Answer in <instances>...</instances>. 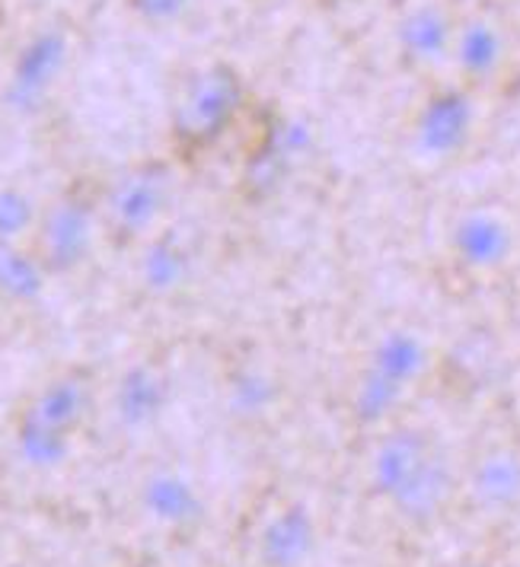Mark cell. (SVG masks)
Masks as SVG:
<instances>
[{
  "instance_id": "6da1fadb",
  "label": "cell",
  "mask_w": 520,
  "mask_h": 567,
  "mask_svg": "<svg viewBox=\"0 0 520 567\" xmlns=\"http://www.w3.org/2000/svg\"><path fill=\"white\" fill-rule=\"evenodd\" d=\"M246 80L231 61L192 68L170 105V159L198 166L249 115Z\"/></svg>"
},
{
  "instance_id": "7a4b0ae2",
  "label": "cell",
  "mask_w": 520,
  "mask_h": 567,
  "mask_svg": "<svg viewBox=\"0 0 520 567\" xmlns=\"http://www.w3.org/2000/svg\"><path fill=\"white\" fill-rule=\"evenodd\" d=\"M100 210H103V179L90 173H80L64 182L35 210V220L23 246L45 278H68L90 258V249L100 236Z\"/></svg>"
},
{
  "instance_id": "3957f363",
  "label": "cell",
  "mask_w": 520,
  "mask_h": 567,
  "mask_svg": "<svg viewBox=\"0 0 520 567\" xmlns=\"http://www.w3.org/2000/svg\"><path fill=\"white\" fill-rule=\"evenodd\" d=\"M176 195V163L170 156H141L103 179L100 236L112 249H141L163 230Z\"/></svg>"
},
{
  "instance_id": "277c9868",
  "label": "cell",
  "mask_w": 520,
  "mask_h": 567,
  "mask_svg": "<svg viewBox=\"0 0 520 567\" xmlns=\"http://www.w3.org/2000/svg\"><path fill=\"white\" fill-rule=\"evenodd\" d=\"M96 405V373L71 363L29 392L17 409V440L32 463H52L83 431Z\"/></svg>"
},
{
  "instance_id": "5b68a950",
  "label": "cell",
  "mask_w": 520,
  "mask_h": 567,
  "mask_svg": "<svg viewBox=\"0 0 520 567\" xmlns=\"http://www.w3.org/2000/svg\"><path fill=\"white\" fill-rule=\"evenodd\" d=\"M246 128L249 134L243 141V154L236 166V198L243 205L262 207L278 198V192L285 188L297 166L300 128L272 105H249Z\"/></svg>"
},
{
  "instance_id": "8992f818",
  "label": "cell",
  "mask_w": 520,
  "mask_h": 567,
  "mask_svg": "<svg viewBox=\"0 0 520 567\" xmlns=\"http://www.w3.org/2000/svg\"><path fill=\"white\" fill-rule=\"evenodd\" d=\"M476 134V93L457 80L435 83L412 115V151L425 163H453Z\"/></svg>"
},
{
  "instance_id": "52a82bcc",
  "label": "cell",
  "mask_w": 520,
  "mask_h": 567,
  "mask_svg": "<svg viewBox=\"0 0 520 567\" xmlns=\"http://www.w3.org/2000/svg\"><path fill=\"white\" fill-rule=\"evenodd\" d=\"M518 252V230L498 207H467L447 227V258L469 281L501 275Z\"/></svg>"
},
{
  "instance_id": "ba28073f",
  "label": "cell",
  "mask_w": 520,
  "mask_h": 567,
  "mask_svg": "<svg viewBox=\"0 0 520 567\" xmlns=\"http://www.w3.org/2000/svg\"><path fill=\"white\" fill-rule=\"evenodd\" d=\"M508 64H511L508 20L489 3L463 10L457 20L453 52H450V68L457 74V83H463L472 93H482L508 74Z\"/></svg>"
},
{
  "instance_id": "9c48e42d",
  "label": "cell",
  "mask_w": 520,
  "mask_h": 567,
  "mask_svg": "<svg viewBox=\"0 0 520 567\" xmlns=\"http://www.w3.org/2000/svg\"><path fill=\"white\" fill-rule=\"evenodd\" d=\"M460 13L447 0H418L396 23V58L402 71L431 78L450 68Z\"/></svg>"
},
{
  "instance_id": "30bf717a",
  "label": "cell",
  "mask_w": 520,
  "mask_h": 567,
  "mask_svg": "<svg viewBox=\"0 0 520 567\" xmlns=\"http://www.w3.org/2000/svg\"><path fill=\"white\" fill-rule=\"evenodd\" d=\"M441 443L418 424H390L377 437L370 456V488L380 501L396 504L418 475L438 456Z\"/></svg>"
},
{
  "instance_id": "8fae6325",
  "label": "cell",
  "mask_w": 520,
  "mask_h": 567,
  "mask_svg": "<svg viewBox=\"0 0 520 567\" xmlns=\"http://www.w3.org/2000/svg\"><path fill=\"white\" fill-rule=\"evenodd\" d=\"M467 494L476 511L489 516L520 507V446L511 440L489 443L467 472Z\"/></svg>"
},
{
  "instance_id": "7c38bea8",
  "label": "cell",
  "mask_w": 520,
  "mask_h": 567,
  "mask_svg": "<svg viewBox=\"0 0 520 567\" xmlns=\"http://www.w3.org/2000/svg\"><path fill=\"white\" fill-rule=\"evenodd\" d=\"M316 542L319 533L310 511L297 501H287L265 516L256 536V558L262 567H307Z\"/></svg>"
},
{
  "instance_id": "4fadbf2b",
  "label": "cell",
  "mask_w": 520,
  "mask_h": 567,
  "mask_svg": "<svg viewBox=\"0 0 520 567\" xmlns=\"http://www.w3.org/2000/svg\"><path fill=\"white\" fill-rule=\"evenodd\" d=\"M367 370L380 373L384 380H390L406 392H412L425 383V377L435 367L431 344L412 329H387L384 336L367 348L365 361Z\"/></svg>"
},
{
  "instance_id": "5bb4252c",
  "label": "cell",
  "mask_w": 520,
  "mask_h": 567,
  "mask_svg": "<svg viewBox=\"0 0 520 567\" xmlns=\"http://www.w3.org/2000/svg\"><path fill=\"white\" fill-rule=\"evenodd\" d=\"M173 395V377L170 367L160 361H147L131 367L119 386V412L122 421L131 427H147L160 421V414L166 412Z\"/></svg>"
},
{
  "instance_id": "9a60e30c",
  "label": "cell",
  "mask_w": 520,
  "mask_h": 567,
  "mask_svg": "<svg viewBox=\"0 0 520 567\" xmlns=\"http://www.w3.org/2000/svg\"><path fill=\"white\" fill-rule=\"evenodd\" d=\"M144 504L154 519H160L163 526H195L202 514H205V501L202 491L192 478H185L180 472H163L154 475L144 488Z\"/></svg>"
},
{
  "instance_id": "2e32d148",
  "label": "cell",
  "mask_w": 520,
  "mask_h": 567,
  "mask_svg": "<svg viewBox=\"0 0 520 567\" xmlns=\"http://www.w3.org/2000/svg\"><path fill=\"white\" fill-rule=\"evenodd\" d=\"M412 392H406L402 386H396L390 380H384L380 373L367 370L365 363L358 367V377L351 383V395H348V412L361 424V427H390L392 417L399 414V409L406 405Z\"/></svg>"
},
{
  "instance_id": "e0dca14e",
  "label": "cell",
  "mask_w": 520,
  "mask_h": 567,
  "mask_svg": "<svg viewBox=\"0 0 520 567\" xmlns=\"http://www.w3.org/2000/svg\"><path fill=\"white\" fill-rule=\"evenodd\" d=\"M147 258H144V278L147 287H154L160 293H170L176 287L188 281L192 271V246L185 243L176 230L154 233L147 243Z\"/></svg>"
},
{
  "instance_id": "ac0fdd59",
  "label": "cell",
  "mask_w": 520,
  "mask_h": 567,
  "mask_svg": "<svg viewBox=\"0 0 520 567\" xmlns=\"http://www.w3.org/2000/svg\"><path fill=\"white\" fill-rule=\"evenodd\" d=\"M231 402H234L236 414H262L268 409V399L275 395L268 377L262 373H239L231 383Z\"/></svg>"
},
{
  "instance_id": "d6986e66",
  "label": "cell",
  "mask_w": 520,
  "mask_h": 567,
  "mask_svg": "<svg viewBox=\"0 0 520 567\" xmlns=\"http://www.w3.org/2000/svg\"><path fill=\"white\" fill-rule=\"evenodd\" d=\"M185 3L188 0H129V10L147 23H170L183 13Z\"/></svg>"
},
{
  "instance_id": "ffe728a7",
  "label": "cell",
  "mask_w": 520,
  "mask_h": 567,
  "mask_svg": "<svg viewBox=\"0 0 520 567\" xmlns=\"http://www.w3.org/2000/svg\"><path fill=\"white\" fill-rule=\"evenodd\" d=\"M319 10H341V7H348V3H358V0H313Z\"/></svg>"
},
{
  "instance_id": "44dd1931",
  "label": "cell",
  "mask_w": 520,
  "mask_h": 567,
  "mask_svg": "<svg viewBox=\"0 0 520 567\" xmlns=\"http://www.w3.org/2000/svg\"><path fill=\"white\" fill-rule=\"evenodd\" d=\"M0 29H3V3H0Z\"/></svg>"
}]
</instances>
